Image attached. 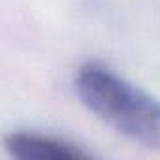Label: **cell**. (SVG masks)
Returning <instances> with one entry per match:
<instances>
[{"label": "cell", "mask_w": 160, "mask_h": 160, "mask_svg": "<svg viewBox=\"0 0 160 160\" xmlns=\"http://www.w3.org/2000/svg\"><path fill=\"white\" fill-rule=\"evenodd\" d=\"M81 104L122 138L160 151V100L104 62L81 64L73 79Z\"/></svg>", "instance_id": "cell-1"}, {"label": "cell", "mask_w": 160, "mask_h": 160, "mask_svg": "<svg viewBox=\"0 0 160 160\" xmlns=\"http://www.w3.org/2000/svg\"><path fill=\"white\" fill-rule=\"evenodd\" d=\"M4 147L13 158L21 160H79L92 156V152L73 141L28 130L12 132L6 136Z\"/></svg>", "instance_id": "cell-2"}]
</instances>
